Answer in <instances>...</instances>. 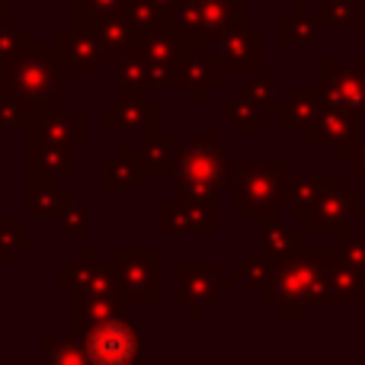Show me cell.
I'll list each match as a JSON object with an SVG mask.
<instances>
[{
    "label": "cell",
    "mask_w": 365,
    "mask_h": 365,
    "mask_svg": "<svg viewBox=\"0 0 365 365\" xmlns=\"http://www.w3.org/2000/svg\"><path fill=\"white\" fill-rule=\"evenodd\" d=\"M90 353L100 362H125L135 353V340L122 324H103L93 336H90Z\"/></svg>",
    "instance_id": "cell-1"
}]
</instances>
